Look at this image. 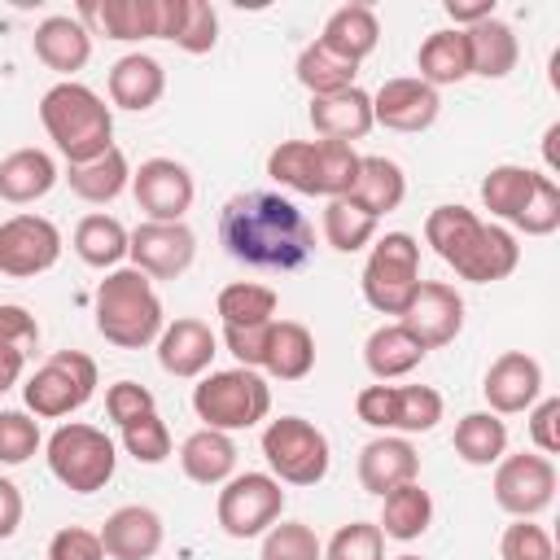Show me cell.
Returning <instances> with one entry per match:
<instances>
[{
	"label": "cell",
	"instance_id": "1",
	"mask_svg": "<svg viewBox=\"0 0 560 560\" xmlns=\"http://www.w3.org/2000/svg\"><path fill=\"white\" fill-rule=\"evenodd\" d=\"M223 249L258 271H298L315 254V228L280 192H236L219 214Z\"/></svg>",
	"mask_w": 560,
	"mask_h": 560
},
{
	"label": "cell",
	"instance_id": "2",
	"mask_svg": "<svg viewBox=\"0 0 560 560\" xmlns=\"http://www.w3.org/2000/svg\"><path fill=\"white\" fill-rule=\"evenodd\" d=\"M39 122L70 166L114 149V109L88 83H74V79L52 83L39 96Z\"/></svg>",
	"mask_w": 560,
	"mask_h": 560
},
{
	"label": "cell",
	"instance_id": "3",
	"mask_svg": "<svg viewBox=\"0 0 560 560\" xmlns=\"http://www.w3.org/2000/svg\"><path fill=\"white\" fill-rule=\"evenodd\" d=\"M96 332L118 350H144L162 337V302L153 293V280L136 267H114L96 284Z\"/></svg>",
	"mask_w": 560,
	"mask_h": 560
},
{
	"label": "cell",
	"instance_id": "4",
	"mask_svg": "<svg viewBox=\"0 0 560 560\" xmlns=\"http://www.w3.org/2000/svg\"><path fill=\"white\" fill-rule=\"evenodd\" d=\"M192 411H197L201 429L241 433V429H254V424L267 420V411H271V385L254 368L210 372L192 389Z\"/></svg>",
	"mask_w": 560,
	"mask_h": 560
},
{
	"label": "cell",
	"instance_id": "5",
	"mask_svg": "<svg viewBox=\"0 0 560 560\" xmlns=\"http://www.w3.org/2000/svg\"><path fill=\"white\" fill-rule=\"evenodd\" d=\"M48 468L52 477L74 490V494H96L109 486L114 468H118V451L109 442L105 429L96 424H83V420H70V424H57L52 438H48Z\"/></svg>",
	"mask_w": 560,
	"mask_h": 560
},
{
	"label": "cell",
	"instance_id": "6",
	"mask_svg": "<svg viewBox=\"0 0 560 560\" xmlns=\"http://www.w3.org/2000/svg\"><path fill=\"white\" fill-rule=\"evenodd\" d=\"M96 394V359L83 350H52L22 385V402L39 420H61Z\"/></svg>",
	"mask_w": 560,
	"mask_h": 560
},
{
	"label": "cell",
	"instance_id": "7",
	"mask_svg": "<svg viewBox=\"0 0 560 560\" xmlns=\"http://www.w3.org/2000/svg\"><path fill=\"white\" fill-rule=\"evenodd\" d=\"M262 459L280 486H319L332 464V446L324 429H315L302 416L267 420L262 429Z\"/></svg>",
	"mask_w": 560,
	"mask_h": 560
},
{
	"label": "cell",
	"instance_id": "8",
	"mask_svg": "<svg viewBox=\"0 0 560 560\" xmlns=\"http://www.w3.org/2000/svg\"><path fill=\"white\" fill-rule=\"evenodd\" d=\"M420 284V245L411 232H385L363 262V298L381 315H402Z\"/></svg>",
	"mask_w": 560,
	"mask_h": 560
},
{
	"label": "cell",
	"instance_id": "9",
	"mask_svg": "<svg viewBox=\"0 0 560 560\" xmlns=\"http://www.w3.org/2000/svg\"><path fill=\"white\" fill-rule=\"evenodd\" d=\"M284 512V486L271 472H232L219 490L214 516L228 538H258Z\"/></svg>",
	"mask_w": 560,
	"mask_h": 560
},
{
	"label": "cell",
	"instance_id": "10",
	"mask_svg": "<svg viewBox=\"0 0 560 560\" xmlns=\"http://www.w3.org/2000/svg\"><path fill=\"white\" fill-rule=\"evenodd\" d=\"M556 499V464L547 455H503L494 468V503L516 516V521H534L538 512H547Z\"/></svg>",
	"mask_w": 560,
	"mask_h": 560
},
{
	"label": "cell",
	"instance_id": "11",
	"mask_svg": "<svg viewBox=\"0 0 560 560\" xmlns=\"http://www.w3.org/2000/svg\"><path fill=\"white\" fill-rule=\"evenodd\" d=\"M61 258V232L44 214H13L0 223V271L13 280L44 276Z\"/></svg>",
	"mask_w": 560,
	"mask_h": 560
},
{
	"label": "cell",
	"instance_id": "12",
	"mask_svg": "<svg viewBox=\"0 0 560 560\" xmlns=\"http://www.w3.org/2000/svg\"><path fill=\"white\" fill-rule=\"evenodd\" d=\"M131 192L149 223H184V214L192 210L197 184L184 162L149 158V162H140V171H131Z\"/></svg>",
	"mask_w": 560,
	"mask_h": 560
},
{
	"label": "cell",
	"instance_id": "13",
	"mask_svg": "<svg viewBox=\"0 0 560 560\" xmlns=\"http://www.w3.org/2000/svg\"><path fill=\"white\" fill-rule=\"evenodd\" d=\"M127 258L136 271H144L149 280H175L192 267L197 258V236L188 223H140L127 236Z\"/></svg>",
	"mask_w": 560,
	"mask_h": 560
},
{
	"label": "cell",
	"instance_id": "14",
	"mask_svg": "<svg viewBox=\"0 0 560 560\" xmlns=\"http://www.w3.org/2000/svg\"><path fill=\"white\" fill-rule=\"evenodd\" d=\"M398 324L424 350H442L464 328V298L451 284H442V280H420L416 293H411V302H407V311L398 315Z\"/></svg>",
	"mask_w": 560,
	"mask_h": 560
},
{
	"label": "cell",
	"instance_id": "15",
	"mask_svg": "<svg viewBox=\"0 0 560 560\" xmlns=\"http://www.w3.org/2000/svg\"><path fill=\"white\" fill-rule=\"evenodd\" d=\"M438 92L429 83H420L416 74H402V79H385L376 92H372V122L376 127H389V131H402V136H416V131H429L438 122Z\"/></svg>",
	"mask_w": 560,
	"mask_h": 560
},
{
	"label": "cell",
	"instance_id": "16",
	"mask_svg": "<svg viewBox=\"0 0 560 560\" xmlns=\"http://www.w3.org/2000/svg\"><path fill=\"white\" fill-rule=\"evenodd\" d=\"M481 394L490 402L494 416H516V411H529L542 394V363L525 350H503L490 368H486V381H481Z\"/></svg>",
	"mask_w": 560,
	"mask_h": 560
},
{
	"label": "cell",
	"instance_id": "17",
	"mask_svg": "<svg viewBox=\"0 0 560 560\" xmlns=\"http://www.w3.org/2000/svg\"><path fill=\"white\" fill-rule=\"evenodd\" d=\"M96 534H101V547L109 560H153L162 551L166 529H162V516L153 508L127 503V508H114Z\"/></svg>",
	"mask_w": 560,
	"mask_h": 560
},
{
	"label": "cell",
	"instance_id": "18",
	"mask_svg": "<svg viewBox=\"0 0 560 560\" xmlns=\"http://www.w3.org/2000/svg\"><path fill=\"white\" fill-rule=\"evenodd\" d=\"M416 477H420V455L402 433H381L359 451V486L376 499Z\"/></svg>",
	"mask_w": 560,
	"mask_h": 560
},
{
	"label": "cell",
	"instance_id": "19",
	"mask_svg": "<svg viewBox=\"0 0 560 560\" xmlns=\"http://www.w3.org/2000/svg\"><path fill=\"white\" fill-rule=\"evenodd\" d=\"M214 354H219V337L210 332V324H201L192 315L166 324L162 337H158V363H162L166 376H179V381L201 376Z\"/></svg>",
	"mask_w": 560,
	"mask_h": 560
},
{
	"label": "cell",
	"instance_id": "20",
	"mask_svg": "<svg viewBox=\"0 0 560 560\" xmlns=\"http://www.w3.org/2000/svg\"><path fill=\"white\" fill-rule=\"evenodd\" d=\"M311 127L319 140H337V144H354L363 140L376 122H372V96L363 88H346L332 96H311Z\"/></svg>",
	"mask_w": 560,
	"mask_h": 560
},
{
	"label": "cell",
	"instance_id": "21",
	"mask_svg": "<svg viewBox=\"0 0 560 560\" xmlns=\"http://www.w3.org/2000/svg\"><path fill=\"white\" fill-rule=\"evenodd\" d=\"M31 44H35V57H39L48 70L66 74V79H70L74 70H83L88 57H92V31H88L79 18H66V13L44 18V22L35 26Z\"/></svg>",
	"mask_w": 560,
	"mask_h": 560
},
{
	"label": "cell",
	"instance_id": "22",
	"mask_svg": "<svg viewBox=\"0 0 560 560\" xmlns=\"http://www.w3.org/2000/svg\"><path fill=\"white\" fill-rule=\"evenodd\" d=\"M166 92V70L149 52H127L109 66V101L118 109H153Z\"/></svg>",
	"mask_w": 560,
	"mask_h": 560
},
{
	"label": "cell",
	"instance_id": "23",
	"mask_svg": "<svg viewBox=\"0 0 560 560\" xmlns=\"http://www.w3.org/2000/svg\"><path fill=\"white\" fill-rule=\"evenodd\" d=\"M79 18L101 26L105 39H158V0H88L79 4Z\"/></svg>",
	"mask_w": 560,
	"mask_h": 560
},
{
	"label": "cell",
	"instance_id": "24",
	"mask_svg": "<svg viewBox=\"0 0 560 560\" xmlns=\"http://www.w3.org/2000/svg\"><path fill=\"white\" fill-rule=\"evenodd\" d=\"M346 197H350L359 210H368L372 219H381V214H389V210L402 206V197H407V175H402V166H398L394 158H381V153L359 158V175H354V184H350Z\"/></svg>",
	"mask_w": 560,
	"mask_h": 560
},
{
	"label": "cell",
	"instance_id": "25",
	"mask_svg": "<svg viewBox=\"0 0 560 560\" xmlns=\"http://www.w3.org/2000/svg\"><path fill=\"white\" fill-rule=\"evenodd\" d=\"M315 368V337L298 319H271L267 328V350H262V372L276 381H302Z\"/></svg>",
	"mask_w": 560,
	"mask_h": 560
},
{
	"label": "cell",
	"instance_id": "26",
	"mask_svg": "<svg viewBox=\"0 0 560 560\" xmlns=\"http://www.w3.org/2000/svg\"><path fill=\"white\" fill-rule=\"evenodd\" d=\"M464 39H468V66L477 79H508L521 61L516 31L503 18H486V22L468 26Z\"/></svg>",
	"mask_w": 560,
	"mask_h": 560
},
{
	"label": "cell",
	"instance_id": "27",
	"mask_svg": "<svg viewBox=\"0 0 560 560\" xmlns=\"http://www.w3.org/2000/svg\"><path fill=\"white\" fill-rule=\"evenodd\" d=\"M179 468L197 486H223L236 472V442L219 429H197L179 446Z\"/></svg>",
	"mask_w": 560,
	"mask_h": 560
},
{
	"label": "cell",
	"instance_id": "28",
	"mask_svg": "<svg viewBox=\"0 0 560 560\" xmlns=\"http://www.w3.org/2000/svg\"><path fill=\"white\" fill-rule=\"evenodd\" d=\"M57 179H61V171L44 149H13L0 162V197L13 206H31V201L48 197Z\"/></svg>",
	"mask_w": 560,
	"mask_h": 560
},
{
	"label": "cell",
	"instance_id": "29",
	"mask_svg": "<svg viewBox=\"0 0 560 560\" xmlns=\"http://www.w3.org/2000/svg\"><path fill=\"white\" fill-rule=\"evenodd\" d=\"M481 219L468 210V206H433L429 219H424V241L433 245V254L446 262V267H464V258L472 254L477 236H481Z\"/></svg>",
	"mask_w": 560,
	"mask_h": 560
},
{
	"label": "cell",
	"instance_id": "30",
	"mask_svg": "<svg viewBox=\"0 0 560 560\" xmlns=\"http://www.w3.org/2000/svg\"><path fill=\"white\" fill-rule=\"evenodd\" d=\"M429 350L394 319V324H381V328H372L368 332V341H363V363H368V372L376 376V381H394V376H407L411 368H420V359H424Z\"/></svg>",
	"mask_w": 560,
	"mask_h": 560
},
{
	"label": "cell",
	"instance_id": "31",
	"mask_svg": "<svg viewBox=\"0 0 560 560\" xmlns=\"http://www.w3.org/2000/svg\"><path fill=\"white\" fill-rule=\"evenodd\" d=\"M416 70H420L416 79H420V83H429L433 92H438V88H446V83H464V79L472 74L464 31H455V26L433 31V35L420 44V52H416Z\"/></svg>",
	"mask_w": 560,
	"mask_h": 560
},
{
	"label": "cell",
	"instance_id": "32",
	"mask_svg": "<svg viewBox=\"0 0 560 560\" xmlns=\"http://www.w3.org/2000/svg\"><path fill=\"white\" fill-rule=\"evenodd\" d=\"M433 521V499L420 481H407L389 494H381V534L394 542H416Z\"/></svg>",
	"mask_w": 560,
	"mask_h": 560
},
{
	"label": "cell",
	"instance_id": "33",
	"mask_svg": "<svg viewBox=\"0 0 560 560\" xmlns=\"http://www.w3.org/2000/svg\"><path fill=\"white\" fill-rule=\"evenodd\" d=\"M66 184H70V192L83 197L88 206H105V201H114V197L131 184V166H127L122 149L114 144V149H105L101 158L70 166V171H66Z\"/></svg>",
	"mask_w": 560,
	"mask_h": 560
},
{
	"label": "cell",
	"instance_id": "34",
	"mask_svg": "<svg viewBox=\"0 0 560 560\" xmlns=\"http://www.w3.org/2000/svg\"><path fill=\"white\" fill-rule=\"evenodd\" d=\"M319 44H328L332 52H341V57H350V61H363V57H372L376 44H381V22H376V13H372L368 4H341V9L324 22Z\"/></svg>",
	"mask_w": 560,
	"mask_h": 560
},
{
	"label": "cell",
	"instance_id": "35",
	"mask_svg": "<svg viewBox=\"0 0 560 560\" xmlns=\"http://www.w3.org/2000/svg\"><path fill=\"white\" fill-rule=\"evenodd\" d=\"M516 262H521L516 236H512L508 228L486 223L481 236H477V245H472V254L464 258V267H459L455 276H464V280H472V284H494V280H508V276L516 271Z\"/></svg>",
	"mask_w": 560,
	"mask_h": 560
},
{
	"label": "cell",
	"instance_id": "36",
	"mask_svg": "<svg viewBox=\"0 0 560 560\" xmlns=\"http://www.w3.org/2000/svg\"><path fill=\"white\" fill-rule=\"evenodd\" d=\"M455 455L472 468H490L508 455V424L494 411H468L455 424Z\"/></svg>",
	"mask_w": 560,
	"mask_h": 560
},
{
	"label": "cell",
	"instance_id": "37",
	"mask_svg": "<svg viewBox=\"0 0 560 560\" xmlns=\"http://www.w3.org/2000/svg\"><path fill=\"white\" fill-rule=\"evenodd\" d=\"M298 83L311 92V96H332V92H346V88H354V74H359V61H350V57H341V52H332L328 44H306L302 52H298Z\"/></svg>",
	"mask_w": 560,
	"mask_h": 560
},
{
	"label": "cell",
	"instance_id": "38",
	"mask_svg": "<svg viewBox=\"0 0 560 560\" xmlns=\"http://www.w3.org/2000/svg\"><path fill=\"white\" fill-rule=\"evenodd\" d=\"M267 175L280 188L306 192V197H324L319 192V140H280L267 153Z\"/></svg>",
	"mask_w": 560,
	"mask_h": 560
},
{
	"label": "cell",
	"instance_id": "39",
	"mask_svg": "<svg viewBox=\"0 0 560 560\" xmlns=\"http://www.w3.org/2000/svg\"><path fill=\"white\" fill-rule=\"evenodd\" d=\"M127 228L114 219V214H83L79 228H74V254L96 267V271H109L127 258Z\"/></svg>",
	"mask_w": 560,
	"mask_h": 560
},
{
	"label": "cell",
	"instance_id": "40",
	"mask_svg": "<svg viewBox=\"0 0 560 560\" xmlns=\"http://www.w3.org/2000/svg\"><path fill=\"white\" fill-rule=\"evenodd\" d=\"M276 306H280L276 289H267V284H254V280H236V284L219 289V302H214V311H219L223 328L271 324V319H276Z\"/></svg>",
	"mask_w": 560,
	"mask_h": 560
},
{
	"label": "cell",
	"instance_id": "41",
	"mask_svg": "<svg viewBox=\"0 0 560 560\" xmlns=\"http://www.w3.org/2000/svg\"><path fill=\"white\" fill-rule=\"evenodd\" d=\"M534 184H538V171H529V166H512V162L490 166V175L481 179V206L494 219H508L512 223L521 214V206L529 201Z\"/></svg>",
	"mask_w": 560,
	"mask_h": 560
},
{
	"label": "cell",
	"instance_id": "42",
	"mask_svg": "<svg viewBox=\"0 0 560 560\" xmlns=\"http://www.w3.org/2000/svg\"><path fill=\"white\" fill-rule=\"evenodd\" d=\"M376 223L368 210H359L350 197H332L324 206V241L337 249V254H359L376 241Z\"/></svg>",
	"mask_w": 560,
	"mask_h": 560
},
{
	"label": "cell",
	"instance_id": "43",
	"mask_svg": "<svg viewBox=\"0 0 560 560\" xmlns=\"http://www.w3.org/2000/svg\"><path fill=\"white\" fill-rule=\"evenodd\" d=\"M442 420V394L433 385H394V433H429Z\"/></svg>",
	"mask_w": 560,
	"mask_h": 560
},
{
	"label": "cell",
	"instance_id": "44",
	"mask_svg": "<svg viewBox=\"0 0 560 560\" xmlns=\"http://www.w3.org/2000/svg\"><path fill=\"white\" fill-rule=\"evenodd\" d=\"M512 228L525 236H551L560 228V184L551 175H538V184H534L529 201L521 206V214L512 219Z\"/></svg>",
	"mask_w": 560,
	"mask_h": 560
},
{
	"label": "cell",
	"instance_id": "45",
	"mask_svg": "<svg viewBox=\"0 0 560 560\" xmlns=\"http://www.w3.org/2000/svg\"><path fill=\"white\" fill-rule=\"evenodd\" d=\"M262 560H324V547L311 525L280 521L262 534Z\"/></svg>",
	"mask_w": 560,
	"mask_h": 560
},
{
	"label": "cell",
	"instance_id": "46",
	"mask_svg": "<svg viewBox=\"0 0 560 560\" xmlns=\"http://www.w3.org/2000/svg\"><path fill=\"white\" fill-rule=\"evenodd\" d=\"M122 446L136 464H162V459H171V429L158 411H149V416L122 424Z\"/></svg>",
	"mask_w": 560,
	"mask_h": 560
},
{
	"label": "cell",
	"instance_id": "47",
	"mask_svg": "<svg viewBox=\"0 0 560 560\" xmlns=\"http://www.w3.org/2000/svg\"><path fill=\"white\" fill-rule=\"evenodd\" d=\"M324 560H385V534H381V525H372V521L341 525L328 538Z\"/></svg>",
	"mask_w": 560,
	"mask_h": 560
},
{
	"label": "cell",
	"instance_id": "48",
	"mask_svg": "<svg viewBox=\"0 0 560 560\" xmlns=\"http://www.w3.org/2000/svg\"><path fill=\"white\" fill-rule=\"evenodd\" d=\"M39 424L31 420V411H0V464L18 468L39 451Z\"/></svg>",
	"mask_w": 560,
	"mask_h": 560
},
{
	"label": "cell",
	"instance_id": "49",
	"mask_svg": "<svg viewBox=\"0 0 560 560\" xmlns=\"http://www.w3.org/2000/svg\"><path fill=\"white\" fill-rule=\"evenodd\" d=\"M171 44L184 48V52H192V57L210 52V48L219 44V13H214V4H206V0H188L184 22H179V31H175Z\"/></svg>",
	"mask_w": 560,
	"mask_h": 560
},
{
	"label": "cell",
	"instance_id": "50",
	"mask_svg": "<svg viewBox=\"0 0 560 560\" xmlns=\"http://www.w3.org/2000/svg\"><path fill=\"white\" fill-rule=\"evenodd\" d=\"M499 556L503 560H556V547H551V534L534 521H512L499 538Z\"/></svg>",
	"mask_w": 560,
	"mask_h": 560
},
{
	"label": "cell",
	"instance_id": "51",
	"mask_svg": "<svg viewBox=\"0 0 560 560\" xmlns=\"http://www.w3.org/2000/svg\"><path fill=\"white\" fill-rule=\"evenodd\" d=\"M105 411H109V420L122 429V424H131V420L158 411V402H153V394H149L144 385H136V381H114V385L105 389Z\"/></svg>",
	"mask_w": 560,
	"mask_h": 560
},
{
	"label": "cell",
	"instance_id": "52",
	"mask_svg": "<svg viewBox=\"0 0 560 560\" xmlns=\"http://www.w3.org/2000/svg\"><path fill=\"white\" fill-rule=\"evenodd\" d=\"M48 560H105L101 534L96 529H83V525H61L48 538Z\"/></svg>",
	"mask_w": 560,
	"mask_h": 560
},
{
	"label": "cell",
	"instance_id": "53",
	"mask_svg": "<svg viewBox=\"0 0 560 560\" xmlns=\"http://www.w3.org/2000/svg\"><path fill=\"white\" fill-rule=\"evenodd\" d=\"M354 416L381 433H394V385H363L354 394Z\"/></svg>",
	"mask_w": 560,
	"mask_h": 560
},
{
	"label": "cell",
	"instance_id": "54",
	"mask_svg": "<svg viewBox=\"0 0 560 560\" xmlns=\"http://www.w3.org/2000/svg\"><path fill=\"white\" fill-rule=\"evenodd\" d=\"M267 328L271 324H249V328H223V346L236 354V368H262V350H267Z\"/></svg>",
	"mask_w": 560,
	"mask_h": 560
},
{
	"label": "cell",
	"instance_id": "55",
	"mask_svg": "<svg viewBox=\"0 0 560 560\" xmlns=\"http://www.w3.org/2000/svg\"><path fill=\"white\" fill-rule=\"evenodd\" d=\"M529 438L542 455L560 451V398H542L529 407Z\"/></svg>",
	"mask_w": 560,
	"mask_h": 560
},
{
	"label": "cell",
	"instance_id": "56",
	"mask_svg": "<svg viewBox=\"0 0 560 560\" xmlns=\"http://www.w3.org/2000/svg\"><path fill=\"white\" fill-rule=\"evenodd\" d=\"M0 341H13L22 350H31L39 341V324L26 306H13V302H0Z\"/></svg>",
	"mask_w": 560,
	"mask_h": 560
},
{
	"label": "cell",
	"instance_id": "57",
	"mask_svg": "<svg viewBox=\"0 0 560 560\" xmlns=\"http://www.w3.org/2000/svg\"><path fill=\"white\" fill-rule=\"evenodd\" d=\"M18 525H22V490L9 477H0V542L13 538Z\"/></svg>",
	"mask_w": 560,
	"mask_h": 560
},
{
	"label": "cell",
	"instance_id": "58",
	"mask_svg": "<svg viewBox=\"0 0 560 560\" xmlns=\"http://www.w3.org/2000/svg\"><path fill=\"white\" fill-rule=\"evenodd\" d=\"M442 9H446V18L455 22V31H468V26L486 22V18H494V0H477V4H459V0H446Z\"/></svg>",
	"mask_w": 560,
	"mask_h": 560
},
{
	"label": "cell",
	"instance_id": "59",
	"mask_svg": "<svg viewBox=\"0 0 560 560\" xmlns=\"http://www.w3.org/2000/svg\"><path fill=\"white\" fill-rule=\"evenodd\" d=\"M22 372H26V350L13 341H0V394L13 389L22 381Z\"/></svg>",
	"mask_w": 560,
	"mask_h": 560
},
{
	"label": "cell",
	"instance_id": "60",
	"mask_svg": "<svg viewBox=\"0 0 560 560\" xmlns=\"http://www.w3.org/2000/svg\"><path fill=\"white\" fill-rule=\"evenodd\" d=\"M188 0H158V39H175Z\"/></svg>",
	"mask_w": 560,
	"mask_h": 560
},
{
	"label": "cell",
	"instance_id": "61",
	"mask_svg": "<svg viewBox=\"0 0 560 560\" xmlns=\"http://www.w3.org/2000/svg\"><path fill=\"white\" fill-rule=\"evenodd\" d=\"M556 140H560V122H551L547 136H542V153H547V166H551V171L560 166V158H556Z\"/></svg>",
	"mask_w": 560,
	"mask_h": 560
},
{
	"label": "cell",
	"instance_id": "62",
	"mask_svg": "<svg viewBox=\"0 0 560 560\" xmlns=\"http://www.w3.org/2000/svg\"><path fill=\"white\" fill-rule=\"evenodd\" d=\"M398 560H420V556H411V551H407V556H398Z\"/></svg>",
	"mask_w": 560,
	"mask_h": 560
}]
</instances>
